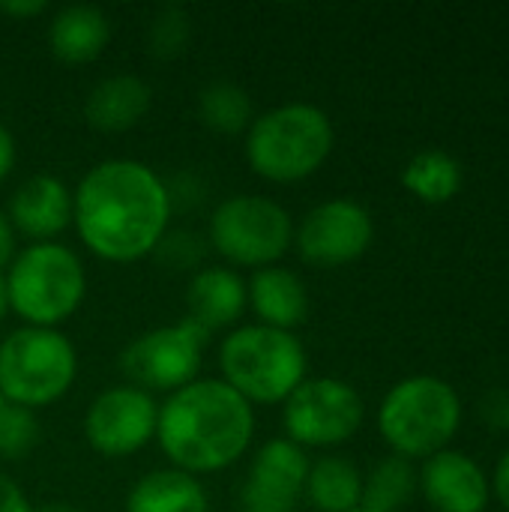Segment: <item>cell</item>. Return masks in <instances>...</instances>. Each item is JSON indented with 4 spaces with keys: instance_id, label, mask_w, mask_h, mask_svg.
<instances>
[{
    "instance_id": "52a82bcc",
    "label": "cell",
    "mask_w": 509,
    "mask_h": 512,
    "mask_svg": "<svg viewBox=\"0 0 509 512\" xmlns=\"http://www.w3.org/2000/svg\"><path fill=\"white\" fill-rule=\"evenodd\" d=\"M78 375L75 345L60 330L21 327L0 342V396L36 411L69 393Z\"/></svg>"
},
{
    "instance_id": "484cf974",
    "label": "cell",
    "mask_w": 509,
    "mask_h": 512,
    "mask_svg": "<svg viewBox=\"0 0 509 512\" xmlns=\"http://www.w3.org/2000/svg\"><path fill=\"white\" fill-rule=\"evenodd\" d=\"M39 441V420L33 411L18 408V405H6L0 414V459H24L33 453Z\"/></svg>"
},
{
    "instance_id": "d4e9b609",
    "label": "cell",
    "mask_w": 509,
    "mask_h": 512,
    "mask_svg": "<svg viewBox=\"0 0 509 512\" xmlns=\"http://www.w3.org/2000/svg\"><path fill=\"white\" fill-rule=\"evenodd\" d=\"M192 39V18L183 6L165 3L144 27V45L156 60H177Z\"/></svg>"
},
{
    "instance_id": "ffe728a7",
    "label": "cell",
    "mask_w": 509,
    "mask_h": 512,
    "mask_svg": "<svg viewBox=\"0 0 509 512\" xmlns=\"http://www.w3.org/2000/svg\"><path fill=\"white\" fill-rule=\"evenodd\" d=\"M126 512H210V498L198 477L177 468H159L132 486Z\"/></svg>"
},
{
    "instance_id": "30bf717a",
    "label": "cell",
    "mask_w": 509,
    "mask_h": 512,
    "mask_svg": "<svg viewBox=\"0 0 509 512\" xmlns=\"http://www.w3.org/2000/svg\"><path fill=\"white\" fill-rule=\"evenodd\" d=\"M366 420L363 396L342 378H306L282 402L285 438L297 447H339Z\"/></svg>"
},
{
    "instance_id": "9a60e30c",
    "label": "cell",
    "mask_w": 509,
    "mask_h": 512,
    "mask_svg": "<svg viewBox=\"0 0 509 512\" xmlns=\"http://www.w3.org/2000/svg\"><path fill=\"white\" fill-rule=\"evenodd\" d=\"M6 219L15 234L54 243L72 225V189L54 174H33L12 192Z\"/></svg>"
},
{
    "instance_id": "d590c367",
    "label": "cell",
    "mask_w": 509,
    "mask_h": 512,
    "mask_svg": "<svg viewBox=\"0 0 509 512\" xmlns=\"http://www.w3.org/2000/svg\"><path fill=\"white\" fill-rule=\"evenodd\" d=\"M6 405H9V402H6V399L0 396V414H3V408H6Z\"/></svg>"
},
{
    "instance_id": "7a4b0ae2",
    "label": "cell",
    "mask_w": 509,
    "mask_h": 512,
    "mask_svg": "<svg viewBox=\"0 0 509 512\" xmlns=\"http://www.w3.org/2000/svg\"><path fill=\"white\" fill-rule=\"evenodd\" d=\"M255 435V408L222 378H195L159 405L156 441L171 468L216 474L243 459Z\"/></svg>"
},
{
    "instance_id": "e0dca14e",
    "label": "cell",
    "mask_w": 509,
    "mask_h": 512,
    "mask_svg": "<svg viewBox=\"0 0 509 512\" xmlns=\"http://www.w3.org/2000/svg\"><path fill=\"white\" fill-rule=\"evenodd\" d=\"M186 309L207 333L231 327L246 309V282L231 267H201L186 285Z\"/></svg>"
},
{
    "instance_id": "d6986e66",
    "label": "cell",
    "mask_w": 509,
    "mask_h": 512,
    "mask_svg": "<svg viewBox=\"0 0 509 512\" xmlns=\"http://www.w3.org/2000/svg\"><path fill=\"white\" fill-rule=\"evenodd\" d=\"M111 39V21L99 6L72 3L54 12L48 24V48L66 66L93 63Z\"/></svg>"
},
{
    "instance_id": "ac0fdd59",
    "label": "cell",
    "mask_w": 509,
    "mask_h": 512,
    "mask_svg": "<svg viewBox=\"0 0 509 512\" xmlns=\"http://www.w3.org/2000/svg\"><path fill=\"white\" fill-rule=\"evenodd\" d=\"M150 102L153 90L144 78L132 72H117L93 84L84 99V117L99 132H126L144 120Z\"/></svg>"
},
{
    "instance_id": "6da1fadb",
    "label": "cell",
    "mask_w": 509,
    "mask_h": 512,
    "mask_svg": "<svg viewBox=\"0 0 509 512\" xmlns=\"http://www.w3.org/2000/svg\"><path fill=\"white\" fill-rule=\"evenodd\" d=\"M171 210L168 183L138 159H102L72 192L75 231L108 264L153 255L168 231Z\"/></svg>"
},
{
    "instance_id": "3957f363",
    "label": "cell",
    "mask_w": 509,
    "mask_h": 512,
    "mask_svg": "<svg viewBox=\"0 0 509 512\" xmlns=\"http://www.w3.org/2000/svg\"><path fill=\"white\" fill-rule=\"evenodd\" d=\"M336 129L327 111L309 102L276 105L246 129V162L270 183H300L333 153Z\"/></svg>"
},
{
    "instance_id": "836d02e7",
    "label": "cell",
    "mask_w": 509,
    "mask_h": 512,
    "mask_svg": "<svg viewBox=\"0 0 509 512\" xmlns=\"http://www.w3.org/2000/svg\"><path fill=\"white\" fill-rule=\"evenodd\" d=\"M30 512H87V510H78V507H72V504H42V507H33Z\"/></svg>"
},
{
    "instance_id": "cb8c5ba5",
    "label": "cell",
    "mask_w": 509,
    "mask_h": 512,
    "mask_svg": "<svg viewBox=\"0 0 509 512\" xmlns=\"http://www.w3.org/2000/svg\"><path fill=\"white\" fill-rule=\"evenodd\" d=\"M201 123L219 135H240L252 126V99L234 81H210L198 93Z\"/></svg>"
},
{
    "instance_id": "1f68e13d",
    "label": "cell",
    "mask_w": 509,
    "mask_h": 512,
    "mask_svg": "<svg viewBox=\"0 0 509 512\" xmlns=\"http://www.w3.org/2000/svg\"><path fill=\"white\" fill-rule=\"evenodd\" d=\"M15 258V231L6 219V213L0 210V273L12 264Z\"/></svg>"
},
{
    "instance_id": "7402d4cb",
    "label": "cell",
    "mask_w": 509,
    "mask_h": 512,
    "mask_svg": "<svg viewBox=\"0 0 509 512\" xmlns=\"http://www.w3.org/2000/svg\"><path fill=\"white\" fill-rule=\"evenodd\" d=\"M462 180L465 174L459 159L444 150H423L411 156L408 165L402 168V186L426 204L453 201L462 189Z\"/></svg>"
},
{
    "instance_id": "9c48e42d",
    "label": "cell",
    "mask_w": 509,
    "mask_h": 512,
    "mask_svg": "<svg viewBox=\"0 0 509 512\" xmlns=\"http://www.w3.org/2000/svg\"><path fill=\"white\" fill-rule=\"evenodd\" d=\"M207 342L210 333L192 318H183L177 324H165L135 336L120 351L117 366L129 387H138L144 393H174L198 378Z\"/></svg>"
},
{
    "instance_id": "4fadbf2b",
    "label": "cell",
    "mask_w": 509,
    "mask_h": 512,
    "mask_svg": "<svg viewBox=\"0 0 509 512\" xmlns=\"http://www.w3.org/2000/svg\"><path fill=\"white\" fill-rule=\"evenodd\" d=\"M309 456L303 447H297L288 438L267 441L252 465L243 486V504L246 510L261 512H294L306 492L309 477Z\"/></svg>"
},
{
    "instance_id": "8992f818",
    "label": "cell",
    "mask_w": 509,
    "mask_h": 512,
    "mask_svg": "<svg viewBox=\"0 0 509 512\" xmlns=\"http://www.w3.org/2000/svg\"><path fill=\"white\" fill-rule=\"evenodd\" d=\"M462 426L459 393L435 375H411L399 381L378 408V432L408 462L429 459L456 438Z\"/></svg>"
},
{
    "instance_id": "277c9868",
    "label": "cell",
    "mask_w": 509,
    "mask_h": 512,
    "mask_svg": "<svg viewBox=\"0 0 509 512\" xmlns=\"http://www.w3.org/2000/svg\"><path fill=\"white\" fill-rule=\"evenodd\" d=\"M306 366L300 339L264 324L237 327L219 345L222 381L249 405H282L306 381Z\"/></svg>"
},
{
    "instance_id": "f1b7e54d",
    "label": "cell",
    "mask_w": 509,
    "mask_h": 512,
    "mask_svg": "<svg viewBox=\"0 0 509 512\" xmlns=\"http://www.w3.org/2000/svg\"><path fill=\"white\" fill-rule=\"evenodd\" d=\"M48 12L45 0H0V15L12 18V21H30Z\"/></svg>"
},
{
    "instance_id": "8d00e7d4",
    "label": "cell",
    "mask_w": 509,
    "mask_h": 512,
    "mask_svg": "<svg viewBox=\"0 0 509 512\" xmlns=\"http://www.w3.org/2000/svg\"><path fill=\"white\" fill-rule=\"evenodd\" d=\"M243 512H261V510H243Z\"/></svg>"
},
{
    "instance_id": "f546056e",
    "label": "cell",
    "mask_w": 509,
    "mask_h": 512,
    "mask_svg": "<svg viewBox=\"0 0 509 512\" xmlns=\"http://www.w3.org/2000/svg\"><path fill=\"white\" fill-rule=\"evenodd\" d=\"M33 507L27 504L24 492L0 471V512H30Z\"/></svg>"
},
{
    "instance_id": "5bb4252c",
    "label": "cell",
    "mask_w": 509,
    "mask_h": 512,
    "mask_svg": "<svg viewBox=\"0 0 509 512\" xmlns=\"http://www.w3.org/2000/svg\"><path fill=\"white\" fill-rule=\"evenodd\" d=\"M420 492L435 512H483L492 501V483L483 468L450 447L426 459Z\"/></svg>"
},
{
    "instance_id": "7c38bea8",
    "label": "cell",
    "mask_w": 509,
    "mask_h": 512,
    "mask_svg": "<svg viewBox=\"0 0 509 512\" xmlns=\"http://www.w3.org/2000/svg\"><path fill=\"white\" fill-rule=\"evenodd\" d=\"M159 405L138 387H111L99 393L84 414V438L105 459H126L156 438Z\"/></svg>"
},
{
    "instance_id": "d6a6232c",
    "label": "cell",
    "mask_w": 509,
    "mask_h": 512,
    "mask_svg": "<svg viewBox=\"0 0 509 512\" xmlns=\"http://www.w3.org/2000/svg\"><path fill=\"white\" fill-rule=\"evenodd\" d=\"M492 492H495L498 504L509 512V450L501 456V462H498V468H495Z\"/></svg>"
},
{
    "instance_id": "ba28073f",
    "label": "cell",
    "mask_w": 509,
    "mask_h": 512,
    "mask_svg": "<svg viewBox=\"0 0 509 512\" xmlns=\"http://www.w3.org/2000/svg\"><path fill=\"white\" fill-rule=\"evenodd\" d=\"M210 246L234 267H276L294 246L291 213L267 195H231L219 201L207 228Z\"/></svg>"
},
{
    "instance_id": "74e56055",
    "label": "cell",
    "mask_w": 509,
    "mask_h": 512,
    "mask_svg": "<svg viewBox=\"0 0 509 512\" xmlns=\"http://www.w3.org/2000/svg\"><path fill=\"white\" fill-rule=\"evenodd\" d=\"M354 512H369V510H354Z\"/></svg>"
},
{
    "instance_id": "e575fe53",
    "label": "cell",
    "mask_w": 509,
    "mask_h": 512,
    "mask_svg": "<svg viewBox=\"0 0 509 512\" xmlns=\"http://www.w3.org/2000/svg\"><path fill=\"white\" fill-rule=\"evenodd\" d=\"M6 312H9V294H6V279H3V273H0V321H3Z\"/></svg>"
},
{
    "instance_id": "4316f807",
    "label": "cell",
    "mask_w": 509,
    "mask_h": 512,
    "mask_svg": "<svg viewBox=\"0 0 509 512\" xmlns=\"http://www.w3.org/2000/svg\"><path fill=\"white\" fill-rule=\"evenodd\" d=\"M159 264L174 267V270H195L204 258V237L195 231H165L159 246L153 249Z\"/></svg>"
},
{
    "instance_id": "603a6c76",
    "label": "cell",
    "mask_w": 509,
    "mask_h": 512,
    "mask_svg": "<svg viewBox=\"0 0 509 512\" xmlns=\"http://www.w3.org/2000/svg\"><path fill=\"white\" fill-rule=\"evenodd\" d=\"M420 489V474L414 465L402 456L381 459L366 477H363V501L360 510L369 512H399L411 504V498Z\"/></svg>"
},
{
    "instance_id": "83f0119b",
    "label": "cell",
    "mask_w": 509,
    "mask_h": 512,
    "mask_svg": "<svg viewBox=\"0 0 509 512\" xmlns=\"http://www.w3.org/2000/svg\"><path fill=\"white\" fill-rule=\"evenodd\" d=\"M480 420L489 432L509 435V387L489 390L480 399Z\"/></svg>"
},
{
    "instance_id": "44dd1931",
    "label": "cell",
    "mask_w": 509,
    "mask_h": 512,
    "mask_svg": "<svg viewBox=\"0 0 509 512\" xmlns=\"http://www.w3.org/2000/svg\"><path fill=\"white\" fill-rule=\"evenodd\" d=\"M303 498L318 512H354L363 501V474L342 456H324L309 465Z\"/></svg>"
},
{
    "instance_id": "8fae6325",
    "label": "cell",
    "mask_w": 509,
    "mask_h": 512,
    "mask_svg": "<svg viewBox=\"0 0 509 512\" xmlns=\"http://www.w3.org/2000/svg\"><path fill=\"white\" fill-rule=\"evenodd\" d=\"M375 240V222L369 210L351 198H330L312 207L300 228H294V246L312 267L333 270L354 264L369 252Z\"/></svg>"
},
{
    "instance_id": "4dcf8cb0",
    "label": "cell",
    "mask_w": 509,
    "mask_h": 512,
    "mask_svg": "<svg viewBox=\"0 0 509 512\" xmlns=\"http://www.w3.org/2000/svg\"><path fill=\"white\" fill-rule=\"evenodd\" d=\"M15 159H18V147H15V138L12 132L0 123V183L12 174L15 168Z\"/></svg>"
},
{
    "instance_id": "2e32d148",
    "label": "cell",
    "mask_w": 509,
    "mask_h": 512,
    "mask_svg": "<svg viewBox=\"0 0 509 512\" xmlns=\"http://www.w3.org/2000/svg\"><path fill=\"white\" fill-rule=\"evenodd\" d=\"M246 306H252L258 324L294 333L309 315L306 282L288 267H264L246 282Z\"/></svg>"
},
{
    "instance_id": "5b68a950",
    "label": "cell",
    "mask_w": 509,
    "mask_h": 512,
    "mask_svg": "<svg viewBox=\"0 0 509 512\" xmlns=\"http://www.w3.org/2000/svg\"><path fill=\"white\" fill-rule=\"evenodd\" d=\"M9 312L27 327L57 330L69 321L87 294V273L81 258L63 243H30L3 273Z\"/></svg>"
}]
</instances>
